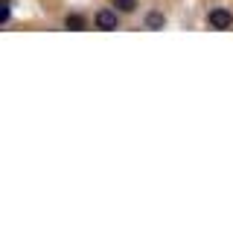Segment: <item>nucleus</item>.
<instances>
[{"label":"nucleus","instance_id":"nucleus-5","mask_svg":"<svg viewBox=\"0 0 233 250\" xmlns=\"http://www.w3.org/2000/svg\"><path fill=\"white\" fill-rule=\"evenodd\" d=\"M64 26H67V29H76V32H79V29H85V18H82V15H67Z\"/></svg>","mask_w":233,"mask_h":250},{"label":"nucleus","instance_id":"nucleus-1","mask_svg":"<svg viewBox=\"0 0 233 250\" xmlns=\"http://www.w3.org/2000/svg\"><path fill=\"white\" fill-rule=\"evenodd\" d=\"M207 21H210V26L213 29H231L233 26V12L231 9H210V15H207Z\"/></svg>","mask_w":233,"mask_h":250},{"label":"nucleus","instance_id":"nucleus-4","mask_svg":"<svg viewBox=\"0 0 233 250\" xmlns=\"http://www.w3.org/2000/svg\"><path fill=\"white\" fill-rule=\"evenodd\" d=\"M114 9L122 12V15H131V12L137 9V0H114Z\"/></svg>","mask_w":233,"mask_h":250},{"label":"nucleus","instance_id":"nucleus-3","mask_svg":"<svg viewBox=\"0 0 233 250\" xmlns=\"http://www.w3.org/2000/svg\"><path fill=\"white\" fill-rule=\"evenodd\" d=\"M163 26H166V15L163 12L155 9V12L146 15V29H163Z\"/></svg>","mask_w":233,"mask_h":250},{"label":"nucleus","instance_id":"nucleus-2","mask_svg":"<svg viewBox=\"0 0 233 250\" xmlns=\"http://www.w3.org/2000/svg\"><path fill=\"white\" fill-rule=\"evenodd\" d=\"M116 23H119L116 9H99V12H96V29L111 32V29H116Z\"/></svg>","mask_w":233,"mask_h":250}]
</instances>
